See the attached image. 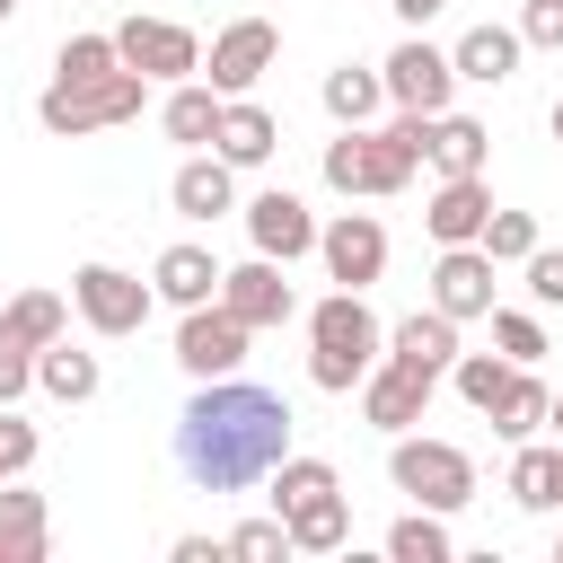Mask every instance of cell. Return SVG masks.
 <instances>
[{"label": "cell", "instance_id": "6da1fadb", "mask_svg": "<svg viewBox=\"0 0 563 563\" xmlns=\"http://www.w3.org/2000/svg\"><path fill=\"white\" fill-rule=\"evenodd\" d=\"M290 457V405L255 378H202L194 405L176 413V466L194 493H255Z\"/></svg>", "mask_w": 563, "mask_h": 563}, {"label": "cell", "instance_id": "7a4b0ae2", "mask_svg": "<svg viewBox=\"0 0 563 563\" xmlns=\"http://www.w3.org/2000/svg\"><path fill=\"white\" fill-rule=\"evenodd\" d=\"M422 141H431V114H396L387 132L343 123V132L325 141V185H334V194H405L413 167H422Z\"/></svg>", "mask_w": 563, "mask_h": 563}, {"label": "cell", "instance_id": "3957f363", "mask_svg": "<svg viewBox=\"0 0 563 563\" xmlns=\"http://www.w3.org/2000/svg\"><path fill=\"white\" fill-rule=\"evenodd\" d=\"M378 352H387V325L369 317V290H325L308 308V378L325 396H352L378 369Z\"/></svg>", "mask_w": 563, "mask_h": 563}, {"label": "cell", "instance_id": "277c9868", "mask_svg": "<svg viewBox=\"0 0 563 563\" xmlns=\"http://www.w3.org/2000/svg\"><path fill=\"white\" fill-rule=\"evenodd\" d=\"M141 97H150V79L132 70V62H114L106 79H53L44 97H35V123L53 132V141H88V132H114V123H132L141 114Z\"/></svg>", "mask_w": 563, "mask_h": 563}, {"label": "cell", "instance_id": "5b68a950", "mask_svg": "<svg viewBox=\"0 0 563 563\" xmlns=\"http://www.w3.org/2000/svg\"><path fill=\"white\" fill-rule=\"evenodd\" d=\"M387 475H396V493H413L422 510H466V501H475V457H466L457 440L396 431V449H387Z\"/></svg>", "mask_w": 563, "mask_h": 563}, {"label": "cell", "instance_id": "8992f818", "mask_svg": "<svg viewBox=\"0 0 563 563\" xmlns=\"http://www.w3.org/2000/svg\"><path fill=\"white\" fill-rule=\"evenodd\" d=\"M70 308L88 317V334H141L150 325V308H158V290L141 282V273H123V264H79L70 273Z\"/></svg>", "mask_w": 563, "mask_h": 563}, {"label": "cell", "instance_id": "52a82bcc", "mask_svg": "<svg viewBox=\"0 0 563 563\" xmlns=\"http://www.w3.org/2000/svg\"><path fill=\"white\" fill-rule=\"evenodd\" d=\"M378 79H387V106L396 114H449V97H457V70H449V53L431 35H405L378 62Z\"/></svg>", "mask_w": 563, "mask_h": 563}, {"label": "cell", "instance_id": "ba28073f", "mask_svg": "<svg viewBox=\"0 0 563 563\" xmlns=\"http://www.w3.org/2000/svg\"><path fill=\"white\" fill-rule=\"evenodd\" d=\"M246 343H255V325H238L220 299H202L176 325V369L185 378H229V369H246Z\"/></svg>", "mask_w": 563, "mask_h": 563}, {"label": "cell", "instance_id": "9c48e42d", "mask_svg": "<svg viewBox=\"0 0 563 563\" xmlns=\"http://www.w3.org/2000/svg\"><path fill=\"white\" fill-rule=\"evenodd\" d=\"M273 62H282V26H273V18H229V26L211 35V53H202V70H211L220 97H246Z\"/></svg>", "mask_w": 563, "mask_h": 563}, {"label": "cell", "instance_id": "30bf717a", "mask_svg": "<svg viewBox=\"0 0 563 563\" xmlns=\"http://www.w3.org/2000/svg\"><path fill=\"white\" fill-rule=\"evenodd\" d=\"M114 53H123L141 79H194V70H202V35L176 26V18H123V26H114Z\"/></svg>", "mask_w": 563, "mask_h": 563}, {"label": "cell", "instance_id": "8fae6325", "mask_svg": "<svg viewBox=\"0 0 563 563\" xmlns=\"http://www.w3.org/2000/svg\"><path fill=\"white\" fill-rule=\"evenodd\" d=\"M220 308L264 334V325H290V317H299V290L282 282L273 255H246V264H220Z\"/></svg>", "mask_w": 563, "mask_h": 563}, {"label": "cell", "instance_id": "7c38bea8", "mask_svg": "<svg viewBox=\"0 0 563 563\" xmlns=\"http://www.w3.org/2000/svg\"><path fill=\"white\" fill-rule=\"evenodd\" d=\"M317 255H325L334 290H369V282L387 273V229H378L369 211H334V220L317 229Z\"/></svg>", "mask_w": 563, "mask_h": 563}, {"label": "cell", "instance_id": "4fadbf2b", "mask_svg": "<svg viewBox=\"0 0 563 563\" xmlns=\"http://www.w3.org/2000/svg\"><path fill=\"white\" fill-rule=\"evenodd\" d=\"M246 238H255V255L299 264V255H317V211H308L290 185H273V194H255V202H246Z\"/></svg>", "mask_w": 563, "mask_h": 563}, {"label": "cell", "instance_id": "5bb4252c", "mask_svg": "<svg viewBox=\"0 0 563 563\" xmlns=\"http://www.w3.org/2000/svg\"><path fill=\"white\" fill-rule=\"evenodd\" d=\"M431 387H440V378H422V369H405V361H387V352H378V369L361 378V413L396 440V431H413V422L431 413Z\"/></svg>", "mask_w": 563, "mask_h": 563}, {"label": "cell", "instance_id": "9a60e30c", "mask_svg": "<svg viewBox=\"0 0 563 563\" xmlns=\"http://www.w3.org/2000/svg\"><path fill=\"white\" fill-rule=\"evenodd\" d=\"M431 308L440 317H493V255L484 246H440V264H431Z\"/></svg>", "mask_w": 563, "mask_h": 563}, {"label": "cell", "instance_id": "2e32d148", "mask_svg": "<svg viewBox=\"0 0 563 563\" xmlns=\"http://www.w3.org/2000/svg\"><path fill=\"white\" fill-rule=\"evenodd\" d=\"M167 202H176V220H220V211H238V167H229L220 150H194V158L176 167Z\"/></svg>", "mask_w": 563, "mask_h": 563}, {"label": "cell", "instance_id": "e0dca14e", "mask_svg": "<svg viewBox=\"0 0 563 563\" xmlns=\"http://www.w3.org/2000/svg\"><path fill=\"white\" fill-rule=\"evenodd\" d=\"M387 361H405V369H422V378H449V361H457V317H440V308L396 317V325H387Z\"/></svg>", "mask_w": 563, "mask_h": 563}, {"label": "cell", "instance_id": "ac0fdd59", "mask_svg": "<svg viewBox=\"0 0 563 563\" xmlns=\"http://www.w3.org/2000/svg\"><path fill=\"white\" fill-rule=\"evenodd\" d=\"M519 53H528L519 26H493V18H484V26H466V35L449 44V70L475 79V88H501V79H519Z\"/></svg>", "mask_w": 563, "mask_h": 563}, {"label": "cell", "instance_id": "d6986e66", "mask_svg": "<svg viewBox=\"0 0 563 563\" xmlns=\"http://www.w3.org/2000/svg\"><path fill=\"white\" fill-rule=\"evenodd\" d=\"M484 211H493V185H484V176H440L422 229H431L440 246H475V238H484Z\"/></svg>", "mask_w": 563, "mask_h": 563}, {"label": "cell", "instance_id": "ffe728a7", "mask_svg": "<svg viewBox=\"0 0 563 563\" xmlns=\"http://www.w3.org/2000/svg\"><path fill=\"white\" fill-rule=\"evenodd\" d=\"M150 290H158L167 308H202V299H220V255L194 246V238H176V246L150 264Z\"/></svg>", "mask_w": 563, "mask_h": 563}, {"label": "cell", "instance_id": "44dd1931", "mask_svg": "<svg viewBox=\"0 0 563 563\" xmlns=\"http://www.w3.org/2000/svg\"><path fill=\"white\" fill-rule=\"evenodd\" d=\"M510 501L537 519L563 510V440H510Z\"/></svg>", "mask_w": 563, "mask_h": 563}, {"label": "cell", "instance_id": "7402d4cb", "mask_svg": "<svg viewBox=\"0 0 563 563\" xmlns=\"http://www.w3.org/2000/svg\"><path fill=\"white\" fill-rule=\"evenodd\" d=\"M273 141H282V123L255 106V97H220V123H211V150L229 158V167H264L273 158Z\"/></svg>", "mask_w": 563, "mask_h": 563}, {"label": "cell", "instance_id": "603a6c76", "mask_svg": "<svg viewBox=\"0 0 563 563\" xmlns=\"http://www.w3.org/2000/svg\"><path fill=\"white\" fill-rule=\"evenodd\" d=\"M282 528H290V554H343V545H352V501H343V484H334V493L290 501V510H282Z\"/></svg>", "mask_w": 563, "mask_h": 563}, {"label": "cell", "instance_id": "cb8c5ba5", "mask_svg": "<svg viewBox=\"0 0 563 563\" xmlns=\"http://www.w3.org/2000/svg\"><path fill=\"white\" fill-rule=\"evenodd\" d=\"M35 387H44L53 405H88V396L106 387V369H97V352H79L70 334H53V343L35 352Z\"/></svg>", "mask_w": 563, "mask_h": 563}, {"label": "cell", "instance_id": "d4e9b609", "mask_svg": "<svg viewBox=\"0 0 563 563\" xmlns=\"http://www.w3.org/2000/svg\"><path fill=\"white\" fill-rule=\"evenodd\" d=\"M422 158H431L440 176H484V158H493V132H484L475 114H431V141H422Z\"/></svg>", "mask_w": 563, "mask_h": 563}, {"label": "cell", "instance_id": "484cf974", "mask_svg": "<svg viewBox=\"0 0 563 563\" xmlns=\"http://www.w3.org/2000/svg\"><path fill=\"white\" fill-rule=\"evenodd\" d=\"M44 545H53L44 493H9L0 484V563H44Z\"/></svg>", "mask_w": 563, "mask_h": 563}, {"label": "cell", "instance_id": "4316f807", "mask_svg": "<svg viewBox=\"0 0 563 563\" xmlns=\"http://www.w3.org/2000/svg\"><path fill=\"white\" fill-rule=\"evenodd\" d=\"M158 123H167V141H185V150H211L220 88H211V79H176V88H167V106H158Z\"/></svg>", "mask_w": 563, "mask_h": 563}, {"label": "cell", "instance_id": "83f0119b", "mask_svg": "<svg viewBox=\"0 0 563 563\" xmlns=\"http://www.w3.org/2000/svg\"><path fill=\"white\" fill-rule=\"evenodd\" d=\"M317 97H325V114H334V123H369V114L387 106V79H378V70H361V62H334Z\"/></svg>", "mask_w": 563, "mask_h": 563}, {"label": "cell", "instance_id": "f1b7e54d", "mask_svg": "<svg viewBox=\"0 0 563 563\" xmlns=\"http://www.w3.org/2000/svg\"><path fill=\"white\" fill-rule=\"evenodd\" d=\"M457 545H449V510H405L396 528H387V563H449Z\"/></svg>", "mask_w": 563, "mask_h": 563}, {"label": "cell", "instance_id": "f546056e", "mask_svg": "<svg viewBox=\"0 0 563 563\" xmlns=\"http://www.w3.org/2000/svg\"><path fill=\"white\" fill-rule=\"evenodd\" d=\"M449 378H457V396H466V405H475V413L493 422V405L510 396L519 361H501V352H457V361H449Z\"/></svg>", "mask_w": 563, "mask_h": 563}, {"label": "cell", "instance_id": "4dcf8cb0", "mask_svg": "<svg viewBox=\"0 0 563 563\" xmlns=\"http://www.w3.org/2000/svg\"><path fill=\"white\" fill-rule=\"evenodd\" d=\"M0 325H9V334H18V343H35V352H44V343H53V334H70V308H62V299H53V290H18V299H9V308H0Z\"/></svg>", "mask_w": 563, "mask_h": 563}, {"label": "cell", "instance_id": "1f68e13d", "mask_svg": "<svg viewBox=\"0 0 563 563\" xmlns=\"http://www.w3.org/2000/svg\"><path fill=\"white\" fill-rule=\"evenodd\" d=\"M545 405H554V396H545V378H537V369H519V378H510V396L493 405V431H501V440H537V431H545Z\"/></svg>", "mask_w": 563, "mask_h": 563}, {"label": "cell", "instance_id": "d6a6232c", "mask_svg": "<svg viewBox=\"0 0 563 563\" xmlns=\"http://www.w3.org/2000/svg\"><path fill=\"white\" fill-rule=\"evenodd\" d=\"M334 484H343V475H334L325 457H299V449H290V457H282V466L264 475V493H273V510H290V501H308V493H334Z\"/></svg>", "mask_w": 563, "mask_h": 563}, {"label": "cell", "instance_id": "836d02e7", "mask_svg": "<svg viewBox=\"0 0 563 563\" xmlns=\"http://www.w3.org/2000/svg\"><path fill=\"white\" fill-rule=\"evenodd\" d=\"M475 246H484L493 264H519V255L537 246V211H501V202H493V211H484V238H475Z\"/></svg>", "mask_w": 563, "mask_h": 563}, {"label": "cell", "instance_id": "e575fe53", "mask_svg": "<svg viewBox=\"0 0 563 563\" xmlns=\"http://www.w3.org/2000/svg\"><path fill=\"white\" fill-rule=\"evenodd\" d=\"M114 62H123V53H114V35H70V44L53 53V79H70V88H79V79H106Z\"/></svg>", "mask_w": 563, "mask_h": 563}, {"label": "cell", "instance_id": "d590c367", "mask_svg": "<svg viewBox=\"0 0 563 563\" xmlns=\"http://www.w3.org/2000/svg\"><path fill=\"white\" fill-rule=\"evenodd\" d=\"M220 545H229L238 563H282V554H290V528H282V510H273V519H238Z\"/></svg>", "mask_w": 563, "mask_h": 563}, {"label": "cell", "instance_id": "8d00e7d4", "mask_svg": "<svg viewBox=\"0 0 563 563\" xmlns=\"http://www.w3.org/2000/svg\"><path fill=\"white\" fill-rule=\"evenodd\" d=\"M493 343H501V361L537 369V352H545V325H537L528 308H493Z\"/></svg>", "mask_w": 563, "mask_h": 563}, {"label": "cell", "instance_id": "74e56055", "mask_svg": "<svg viewBox=\"0 0 563 563\" xmlns=\"http://www.w3.org/2000/svg\"><path fill=\"white\" fill-rule=\"evenodd\" d=\"M519 273H528V299H537V308H563V246L537 238V246L519 255Z\"/></svg>", "mask_w": 563, "mask_h": 563}, {"label": "cell", "instance_id": "f35d334b", "mask_svg": "<svg viewBox=\"0 0 563 563\" xmlns=\"http://www.w3.org/2000/svg\"><path fill=\"white\" fill-rule=\"evenodd\" d=\"M26 466H35V422H26L18 405H0V484L26 475Z\"/></svg>", "mask_w": 563, "mask_h": 563}, {"label": "cell", "instance_id": "ab89813d", "mask_svg": "<svg viewBox=\"0 0 563 563\" xmlns=\"http://www.w3.org/2000/svg\"><path fill=\"white\" fill-rule=\"evenodd\" d=\"M519 44L528 53H563V0H519Z\"/></svg>", "mask_w": 563, "mask_h": 563}, {"label": "cell", "instance_id": "60d3db41", "mask_svg": "<svg viewBox=\"0 0 563 563\" xmlns=\"http://www.w3.org/2000/svg\"><path fill=\"white\" fill-rule=\"evenodd\" d=\"M35 387V343H18L9 325H0V405H18Z\"/></svg>", "mask_w": 563, "mask_h": 563}, {"label": "cell", "instance_id": "b9f144b4", "mask_svg": "<svg viewBox=\"0 0 563 563\" xmlns=\"http://www.w3.org/2000/svg\"><path fill=\"white\" fill-rule=\"evenodd\" d=\"M229 545H211V537H176V563H220Z\"/></svg>", "mask_w": 563, "mask_h": 563}, {"label": "cell", "instance_id": "7bdbcfd3", "mask_svg": "<svg viewBox=\"0 0 563 563\" xmlns=\"http://www.w3.org/2000/svg\"><path fill=\"white\" fill-rule=\"evenodd\" d=\"M387 9H396V18H405V26H431V18H440V9H449V0H387Z\"/></svg>", "mask_w": 563, "mask_h": 563}, {"label": "cell", "instance_id": "ee69618b", "mask_svg": "<svg viewBox=\"0 0 563 563\" xmlns=\"http://www.w3.org/2000/svg\"><path fill=\"white\" fill-rule=\"evenodd\" d=\"M545 422H554V440H563V396H554V405H545Z\"/></svg>", "mask_w": 563, "mask_h": 563}, {"label": "cell", "instance_id": "f6af8a7d", "mask_svg": "<svg viewBox=\"0 0 563 563\" xmlns=\"http://www.w3.org/2000/svg\"><path fill=\"white\" fill-rule=\"evenodd\" d=\"M545 123H554V141H563V97H554V114H545Z\"/></svg>", "mask_w": 563, "mask_h": 563}, {"label": "cell", "instance_id": "bcb514c9", "mask_svg": "<svg viewBox=\"0 0 563 563\" xmlns=\"http://www.w3.org/2000/svg\"><path fill=\"white\" fill-rule=\"evenodd\" d=\"M9 9H18V0H0V18H9Z\"/></svg>", "mask_w": 563, "mask_h": 563}, {"label": "cell", "instance_id": "7dc6e473", "mask_svg": "<svg viewBox=\"0 0 563 563\" xmlns=\"http://www.w3.org/2000/svg\"><path fill=\"white\" fill-rule=\"evenodd\" d=\"M554 519H563V510H554Z\"/></svg>", "mask_w": 563, "mask_h": 563}]
</instances>
